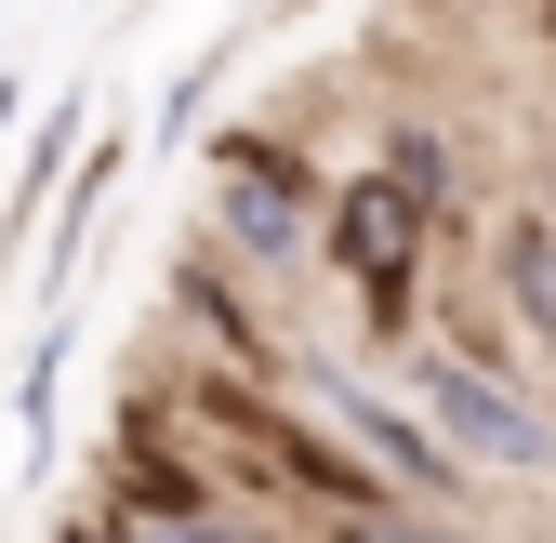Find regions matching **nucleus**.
<instances>
[{
    "mask_svg": "<svg viewBox=\"0 0 556 543\" xmlns=\"http://www.w3.org/2000/svg\"><path fill=\"white\" fill-rule=\"evenodd\" d=\"M410 226H425V213H410V199H397L384 173H371L358 199H344V279H358V305H371L384 331L410 318Z\"/></svg>",
    "mask_w": 556,
    "mask_h": 543,
    "instance_id": "nucleus-3",
    "label": "nucleus"
},
{
    "mask_svg": "<svg viewBox=\"0 0 556 543\" xmlns=\"http://www.w3.org/2000/svg\"><path fill=\"white\" fill-rule=\"evenodd\" d=\"M0 119H14V66H0Z\"/></svg>",
    "mask_w": 556,
    "mask_h": 543,
    "instance_id": "nucleus-7",
    "label": "nucleus"
},
{
    "mask_svg": "<svg viewBox=\"0 0 556 543\" xmlns=\"http://www.w3.org/2000/svg\"><path fill=\"white\" fill-rule=\"evenodd\" d=\"M344 425H358V438H371V451L397 464L410 491H451V451H438V438H410V425L384 412V397H358V384H344Z\"/></svg>",
    "mask_w": 556,
    "mask_h": 543,
    "instance_id": "nucleus-4",
    "label": "nucleus"
},
{
    "mask_svg": "<svg viewBox=\"0 0 556 543\" xmlns=\"http://www.w3.org/2000/svg\"><path fill=\"white\" fill-rule=\"evenodd\" d=\"M305 160H278V147H252V132H239V147H226V226H239V252H265V265H292L305 252Z\"/></svg>",
    "mask_w": 556,
    "mask_h": 543,
    "instance_id": "nucleus-2",
    "label": "nucleus"
},
{
    "mask_svg": "<svg viewBox=\"0 0 556 543\" xmlns=\"http://www.w3.org/2000/svg\"><path fill=\"white\" fill-rule=\"evenodd\" d=\"M410 384H425V412H438V451H451V478H464V464H504V478H543V464H556V425H543V412H517V397H504L491 371H464V358H425Z\"/></svg>",
    "mask_w": 556,
    "mask_h": 543,
    "instance_id": "nucleus-1",
    "label": "nucleus"
},
{
    "mask_svg": "<svg viewBox=\"0 0 556 543\" xmlns=\"http://www.w3.org/2000/svg\"><path fill=\"white\" fill-rule=\"evenodd\" d=\"M160 543H292V530H252V517H186V530H160Z\"/></svg>",
    "mask_w": 556,
    "mask_h": 543,
    "instance_id": "nucleus-6",
    "label": "nucleus"
},
{
    "mask_svg": "<svg viewBox=\"0 0 556 543\" xmlns=\"http://www.w3.org/2000/svg\"><path fill=\"white\" fill-rule=\"evenodd\" d=\"M517 305H530V331H556V226H517Z\"/></svg>",
    "mask_w": 556,
    "mask_h": 543,
    "instance_id": "nucleus-5",
    "label": "nucleus"
}]
</instances>
